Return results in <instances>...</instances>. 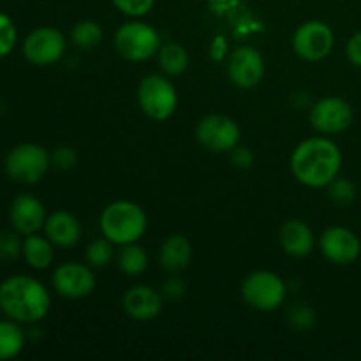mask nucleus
Here are the masks:
<instances>
[{"mask_svg": "<svg viewBox=\"0 0 361 361\" xmlns=\"http://www.w3.org/2000/svg\"><path fill=\"white\" fill-rule=\"evenodd\" d=\"M334 32L326 23L310 20L300 25L293 35V48L300 59L307 62H319L326 59L334 49Z\"/></svg>", "mask_w": 361, "mask_h": 361, "instance_id": "nucleus-8", "label": "nucleus"}, {"mask_svg": "<svg viewBox=\"0 0 361 361\" xmlns=\"http://www.w3.org/2000/svg\"><path fill=\"white\" fill-rule=\"evenodd\" d=\"M122 307L130 319L152 321L161 314L162 295L148 286H134L123 295Z\"/></svg>", "mask_w": 361, "mask_h": 361, "instance_id": "nucleus-16", "label": "nucleus"}, {"mask_svg": "<svg viewBox=\"0 0 361 361\" xmlns=\"http://www.w3.org/2000/svg\"><path fill=\"white\" fill-rule=\"evenodd\" d=\"M289 164L295 178L303 185L310 189L328 187L341 173V148L326 137H310L295 148Z\"/></svg>", "mask_w": 361, "mask_h": 361, "instance_id": "nucleus-1", "label": "nucleus"}, {"mask_svg": "<svg viewBox=\"0 0 361 361\" xmlns=\"http://www.w3.org/2000/svg\"><path fill=\"white\" fill-rule=\"evenodd\" d=\"M48 236L27 235L23 240V257L35 270H44L55 259V249Z\"/></svg>", "mask_w": 361, "mask_h": 361, "instance_id": "nucleus-20", "label": "nucleus"}, {"mask_svg": "<svg viewBox=\"0 0 361 361\" xmlns=\"http://www.w3.org/2000/svg\"><path fill=\"white\" fill-rule=\"evenodd\" d=\"M345 53H348V59L351 60V63H355L356 67H361V32H356L349 39L348 46H345Z\"/></svg>", "mask_w": 361, "mask_h": 361, "instance_id": "nucleus-32", "label": "nucleus"}, {"mask_svg": "<svg viewBox=\"0 0 361 361\" xmlns=\"http://www.w3.org/2000/svg\"><path fill=\"white\" fill-rule=\"evenodd\" d=\"M51 162L55 164V168L67 171V169L74 168V164H76V152L71 147H59L53 152Z\"/></svg>", "mask_w": 361, "mask_h": 361, "instance_id": "nucleus-31", "label": "nucleus"}, {"mask_svg": "<svg viewBox=\"0 0 361 361\" xmlns=\"http://www.w3.org/2000/svg\"><path fill=\"white\" fill-rule=\"evenodd\" d=\"M137 102L148 118L164 122L175 113L178 95L168 78L161 74H150L143 78L137 87Z\"/></svg>", "mask_w": 361, "mask_h": 361, "instance_id": "nucleus-5", "label": "nucleus"}, {"mask_svg": "<svg viewBox=\"0 0 361 361\" xmlns=\"http://www.w3.org/2000/svg\"><path fill=\"white\" fill-rule=\"evenodd\" d=\"M25 345V334L16 321H0V360L16 358Z\"/></svg>", "mask_w": 361, "mask_h": 361, "instance_id": "nucleus-23", "label": "nucleus"}, {"mask_svg": "<svg viewBox=\"0 0 361 361\" xmlns=\"http://www.w3.org/2000/svg\"><path fill=\"white\" fill-rule=\"evenodd\" d=\"M116 264L122 274L136 277V275L145 274V270L148 268V254L145 252L143 247L136 245V243H126V245H120Z\"/></svg>", "mask_w": 361, "mask_h": 361, "instance_id": "nucleus-21", "label": "nucleus"}, {"mask_svg": "<svg viewBox=\"0 0 361 361\" xmlns=\"http://www.w3.org/2000/svg\"><path fill=\"white\" fill-rule=\"evenodd\" d=\"M229 80L240 88H252L264 76V60L252 46H240L228 60Z\"/></svg>", "mask_w": 361, "mask_h": 361, "instance_id": "nucleus-13", "label": "nucleus"}, {"mask_svg": "<svg viewBox=\"0 0 361 361\" xmlns=\"http://www.w3.org/2000/svg\"><path fill=\"white\" fill-rule=\"evenodd\" d=\"M111 2L120 13L127 14L130 18L145 16L155 6V0H111Z\"/></svg>", "mask_w": 361, "mask_h": 361, "instance_id": "nucleus-29", "label": "nucleus"}, {"mask_svg": "<svg viewBox=\"0 0 361 361\" xmlns=\"http://www.w3.org/2000/svg\"><path fill=\"white\" fill-rule=\"evenodd\" d=\"M319 247L323 256L335 264L355 263L361 254V242L358 236L348 228L334 226L321 235Z\"/></svg>", "mask_w": 361, "mask_h": 361, "instance_id": "nucleus-14", "label": "nucleus"}, {"mask_svg": "<svg viewBox=\"0 0 361 361\" xmlns=\"http://www.w3.org/2000/svg\"><path fill=\"white\" fill-rule=\"evenodd\" d=\"M192 259V245L183 235H173L164 240L159 252L161 267L169 274H178L185 270Z\"/></svg>", "mask_w": 361, "mask_h": 361, "instance_id": "nucleus-19", "label": "nucleus"}, {"mask_svg": "<svg viewBox=\"0 0 361 361\" xmlns=\"http://www.w3.org/2000/svg\"><path fill=\"white\" fill-rule=\"evenodd\" d=\"M328 187H330V197L335 203L342 204V207H348V204H351L355 201L356 187L349 180L338 178L337 176Z\"/></svg>", "mask_w": 361, "mask_h": 361, "instance_id": "nucleus-27", "label": "nucleus"}, {"mask_svg": "<svg viewBox=\"0 0 361 361\" xmlns=\"http://www.w3.org/2000/svg\"><path fill=\"white\" fill-rule=\"evenodd\" d=\"M196 137L207 150L221 154L238 147L240 127L233 118L224 115H208L196 127Z\"/></svg>", "mask_w": 361, "mask_h": 361, "instance_id": "nucleus-9", "label": "nucleus"}, {"mask_svg": "<svg viewBox=\"0 0 361 361\" xmlns=\"http://www.w3.org/2000/svg\"><path fill=\"white\" fill-rule=\"evenodd\" d=\"M49 307V293L35 279L13 275L0 284V309L16 323H37L44 319Z\"/></svg>", "mask_w": 361, "mask_h": 361, "instance_id": "nucleus-2", "label": "nucleus"}, {"mask_svg": "<svg viewBox=\"0 0 361 361\" xmlns=\"http://www.w3.org/2000/svg\"><path fill=\"white\" fill-rule=\"evenodd\" d=\"M44 233L55 247L71 249L80 242L81 224L69 212H55L46 219Z\"/></svg>", "mask_w": 361, "mask_h": 361, "instance_id": "nucleus-17", "label": "nucleus"}, {"mask_svg": "<svg viewBox=\"0 0 361 361\" xmlns=\"http://www.w3.org/2000/svg\"><path fill=\"white\" fill-rule=\"evenodd\" d=\"M23 256V242L13 231H0V261H16Z\"/></svg>", "mask_w": 361, "mask_h": 361, "instance_id": "nucleus-26", "label": "nucleus"}, {"mask_svg": "<svg viewBox=\"0 0 361 361\" xmlns=\"http://www.w3.org/2000/svg\"><path fill=\"white\" fill-rule=\"evenodd\" d=\"M115 48L129 62H145L161 49V37L154 27L143 21H129L115 34Z\"/></svg>", "mask_w": 361, "mask_h": 361, "instance_id": "nucleus-4", "label": "nucleus"}, {"mask_svg": "<svg viewBox=\"0 0 361 361\" xmlns=\"http://www.w3.org/2000/svg\"><path fill=\"white\" fill-rule=\"evenodd\" d=\"M289 323H291L293 328H296L300 331L310 330L314 326V323H316V314H314V310L310 307L300 303V305L293 307L289 310Z\"/></svg>", "mask_w": 361, "mask_h": 361, "instance_id": "nucleus-30", "label": "nucleus"}, {"mask_svg": "<svg viewBox=\"0 0 361 361\" xmlns=\"http://www.w3.org/2000/svg\"><path fill=\"white\" fill-rule=\"evenodd\" d=\"M233 162H235V166H238V168H249L250 164H252L254 161V155L250 154L249 148H243V147H236L233 148Z\"/></svg>", "mask_w": 361, "mask_h": 361, "instance_id": "nucleus-34", "label": "nucleus"}, {"mask_svg": "<svg viewBox=\"0 0 361 361\" xmlns=\"http://www.w3.org/2000/svg\"><path fill=\"white\" fill-rule=\"evenodd\" d=\"M66 51V37L53 27H41L25 37L23 55L34 66H51Z\"/></svg>", "mask_w": 361, "mask_h": 361, "instance_id": "nucleus-10", "label": "nucleus"}, {"mask_svg": "<svg viewBox=\"0 0 361 361\" xmlns=\"http://www.w3.org/2000/svg\"><path fill=\"white\" fill-rule=\"evenodd\" d=\"M242 298L252 309L261 312H274L284 303L286 284L274 271H252L247 275L242 284Z\"/></svg>", "mask_w": 361, "mask_h": 361, "instance_id": "nucleus-6", "label": "nucleus"}, {"mask_svg": "<svg viewBox=\"0 0 361 361\" xmlns=\"http://www.w3.org/2000/svg\"><path fill=\"white\" fill-rule=\"evenodd\" d=\"M113 245H115V243L109 242L106 236L94 240V242L87 247V254H85V256H87L88 267H92V268L108 267V264L111 263L113 256H115Z\"/></svg>", "mask_w": 361, "mask_h": 361, "instance_id": "nucleus-25", "label": "nucleus"}, {"mask_svg": "<svg viewBox=\"0 0 361 361\" xmlns=\"http://www.w3.org/2000/svg\"><path fill=\"white\" fill-rule=\"evenodd\" d=\"M11 224L20 235H34L44 226V204L30 194H20L13 200L9 210Z\"/></svg>", "mask_w": 361, "mask_h": 361, "instance_id": "nucleus-15", "label": "nucleus"}, {"mask_svg": "<svg viewBox=\"0 0 361 361\" xmlns=\"http://www.w3.org/2000/svg\"><path fill=\"white\" fill-rule=\"evenodd\" d=\"M74 44L81 49H92L102 41V28L101 25L92 20H83L74 25L73 34H71Z\"/></svg>", "mask_w": 361, "mask_h": 361, "instance_id": "nucleus-24", "label": "nucleus"}, {"mask_svg": "<svg viewBox=\"0 0 361 361\" xmlns=\"http://www.w3.org/2000/svg\"><path fill=\"white\" fill-rule=\"evenodd\" d=\"M183 293H185V284L178 279H169L168 282H164L162 286V295L169 300H178L182 298Z\"/></svg>", "mask_w": 361, "mask_h": 361, "instance_id": "nucleus-33", "label": "nucleus"}, {"mask_svg": "<svg viewBox=\"0 0 361 361\" xmlns=\"http://www.w3.org/2000/svg\"><path fill=\"white\" fill-rule=\"evenodd\" d=\"M14 44H16V27L7 14L0 13V56L9 55Z\"/></svg>", "mask_w": 361, "mask_h": 361, "instance_id": "nucleus-28", "label": "nucleus"}, {"mask_svg": "<svg viewBox=\"0 0 361 361\" xmlns=\"http://www.w3.org/2000/svg\"><path fill=\"white\" fill-rule=\"evenodd\" d=\"M353 108L341 97H324L310 109V123L321 134H338L353 123Z\"/></svg>", "mask_w": 361, "mask_h": 361, "instance_id": "nucleus-12", "label": "nucleus"}, {"mask_svg": "<svg viewBox=\"0 0 361 361\" xmlns=\"http://www.w3.org/2000/svg\"><path fill=\"white\" fill-rule=\"evenodd\" d=\"M159 66L166 76H180L189 67V55L182 44L169 42L159 49Z\"/></svg>", "mask_w": 361, "mask_h": 361, "instance_id": "nucleus-22", "label": "nucleus"}, {"mask_svg": "<svg viewBox=\"0 0 361 361\" xmlns=\"http://www.w3.org/2000/svg\"><path fill=\"white\" fill-rule=\"evenodd\" d=\"M279 242L289 256H309L314 249V233L303 221L291 219L282 224L281 231H279Z\"/></svg>", "mask_w": 361, "mask_h": 361, "instance_id": "nucleus-18", "label": "nucleus"}, {"mask_svg": "<svg viewBox=\"0 0 361 361\" xmlns=\"http://www.w3.org/2000/svg\"><path fill=\"white\" fill-rule=\"evenodd\" d=\"M99 226L102 236L115 245L136 243L147 231V215L133 201H115L104 208Z\"/></svg>", "mask_w": 361, "mask_h": 361, "instance_id": "nucleus-3", "label": "nucleus"}, {"mask_svg": "<svg viewBox=\"0 0 361 361\" xmlns=\"http://www.w3.org/2000/svg\"><path fill=\"white\" fill-rule=\"evenodd\" d=\"M51 157L41 145L23 143L14 147L6 157V173L20 183H37L46 175Z\"/></svg>", "mask_w": 361, "mask_h": 361, "instance_id": "nucleus-7", "label": "nucleus"}, {"mask_svg": "<svg viewBox=\"0 0 361 361\" xmlns=\"http://www.w3.org/2000/svg\"><path fill=\"white\" fill-rule=\"evenodd\" d=\"M51 282L55 291L60 296L69 300L85 298V296L92 295V291L95 289V284H97L94 271H92V267L76 263V261L60 264L53 271Z\"/></svg>", "mask_w": 361, "mask_h": 361, "instance_id": "nucleus-11", "label": "nucleus"}]
</instances>
